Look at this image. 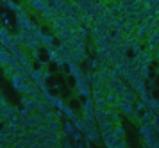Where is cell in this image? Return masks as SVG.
Returning a JSON list of instances; mask_svg holds the SVG:
<instances>
[{
    "mask_svg": "<svg viewBox=\"0 0 159 148\" xmlns=\"http://www.w3.org/2000/svg\"><path fill=\"white\" fill-rule=\"evenodd\" d=\"M22 104H23V107H25L29 113H30V111H34V113H36V104H38V100H32L30 96H25V95H23V96H22Z\"/></svg>",
    "mask_w": 159,
    "mask_h": 148,
    "instance_id": "obj_10",
    "label": "cell"
},
{
    "mask_svg": "<svg viewBox=\"0 0 159 148\" xmlns=\"http://www.w3.org/2000/svg\"><path fill=\"white\" fill-rule=\"evenodd\" d=\"M134 29H136V21L134 20H125L122 27V34L123 36H132L134 34Z\"/></svg>",
    "mask_w": 159,
    "mask_h": 148,
    "instance_id": "obj_6",
    "label": "cell"
},
{
    "mask_svg": "<svg viewBox=\"0 0 159 148\" xmlns=\"http://www.w3.org/2000/svg\"><path fill=\"white\" fill-rule=\"evenodd\" d=\"M61 113L65 114V116H66V118H68L70 121H73V118H75V114H73V111H72V107H70V105H65Z\"/></svg>",
    "mask_w": 159,
    "mask_h": 148,
    "instance_id": "obj_27",
    "label": "cell"
},
{
    "mask_svg": "<svg viewBox=\"0 0 159 148\" xmlns=\"http://www.w3.org/2000/svg\"><path fill=\"white\" fill-rule=\"evenodd\" d=\"M15 13H16V14H22V13H25V6H22V4H18V6H16V9H15Z\"/></svg>",
    "mask_w": 159,
    "mask_h": 148,
    "instance_id": "obj_32",
    "label": "cell"
},
{
    "mask_svg": "<svg viewBox=\"0 0 159 148\" xmlns=\"http://www.w3.org/2000/svg\"><path fill=\"white\" fill-rule=\"evenodd\" d=\"M63 128H65V132H63V137H70V136L73 134V130H75V127H73V123L70 120L66 121V123H63Z\"/></svg>",
    "mask_w": 159,
    "mask_h": 148,
    "instance_id": "obj_18",
    "label": "cell"
},
{
    "mask_svg": "<svg viewBox=\"0 0 159 148\" xmlns=\"http://www.w3.org/2000/svg\"><path fill=\"white\" fill-rule=\"evenodd\" d=\"M43 116V121H50V120H56L57 116H56V113H52V111H47L45 114H41Z\"/></svg>",
    "mask_w": 159,
    "mask_h": 148,
    "instance_id": "obj_29",
    "label": "cell"
},
{
    "mask_svg": "<svg viewBox=\"0 0 159 148\" xmlns=\"http://www.w3.org/2000/svg\"><path fill=\"white\" fill-rule=\"evenodd\" d=\"M45 123H47V127H48V130H50V132H59V130L63 128V123L59 121V118L50 120V121H45Z\"/></svg>",
    "mask_w": 159,
    "mask_h": 148,
    "instance_id": "obj_12",
    "label": "cell"
},
{
    "mask_svg": "<svg viewBox=\"0 0 159 148\" xmlns=\"http://www.w3.org/2000/svg\"><path fill=\"white\" fill-rule=\"evenodd\" d=\"M48 104H50V107H56L57 111H63V107H65V102L61 100V96H56V95H52V98L48 100Z\"/></svg>",
    "mask_w": 159,
    "mask_h": 148,
    "instance_id": "obj_13",
    "label": "cell"
},
{
    "mask_svg": "<svg viewBox=\"0 0 159 148\" xmlns=\"http://www.w3.org/2000/svg\"><path fill=\"white\" fill-rule=\"evenodd\" d=\"M34 2H36V0H25V4H27V6H32V4H34Z\"/></svg>",
    "mask_w": 159,
    "mask_h": 148,
    "instance_id": "obj_35",
    "label": "cell"
},
{
    "mask_svg": "<svg viewBox=\"0 0 159 148\" xmlns=\"http://www.w3.org/2000/svg\"><path fill=\"white\" fill-rule=\"evenodd\" d=\"M157 39H159V32L157 30H152L150 34L145 38V43H147L145 50H148V52H156V48H157Z\"/></svg>",
    "mask_w": 159,
    "mask_h": 148,
    "instance_id": "obj_2",
    "label": "cell"
},
{
    "mask_svg": "<svg viewBox=\"0 0 159 148\" xmlns=\"http://www.w3.org/2000/svg\"><path fill=\"white\" fill-rule=\"evenodd\" d=\"M50 78H52V73H48V71L43 70V80L47 82V80H50Z\"/></svg>",
    "mask_w": 159,
    "mask_h": 148,
    "instance_id": "obj_33",
    "label": "cell"
},
{
    "mask_svg": "<svg viewBox=\"0 0 159 148\" xmlns=\"http://www.w3.org/2000/svg\"><path fill=\"white\" fill-rule=\"evenodd\" d=\"M0 47H2V45H0Z\"/></svg>",
    "mask_w": 159,
    "mask_h": 148,
    "instance_id": "obj_40",
    "label": "cell"
},
{
    "mask_svg": "<svg viewBox=\"0 0 159 148\" xmlns=\"http://www.w3.org/2000/svg\"><path fill=\"white\" fill-rule=\"evenodd\" d=\"M0 4H4V2H2V0H0Z\"/></svg>",
    "mask_w": 159,
    "mask_h": 148,
    "instance_id": "obj_38",
    "label": "cell"
},
{
    "mask_svg": "<svg viewBox=\"0 0 159 148\" xmlns=\"http://www.w3.org/2000/svg\"><path fill=\"white\" fill-rule=\"evenodd\" d=\"M30 56L34 57V59H38V57H39V54H38V50H30Z\"/></svg>",
    "mask_w": 159,
    "mask_h": 148,
    "instance_id": "obj_34",
    "label": "cell"
},
{
    "mask_svg": "<svg viewBox=\"0 0 159 148\" xmlns=\"http://www.w3.org/2000/svg\"><path fill=\"white\" fill-rule=\"evenodd\" d=\"M2 98H4V96H2V93H0V100H2Z\"/></svg>",
    "mask_w": 159,
    "mask_h": 148,
    "instance_id": "obj_37",
    "label": "cell"
},
{
    "mask_svg": "<svg viewBox=\"0 0 159 148\" xmlns=\"http://www.w3.org/2000/svg\"><path fill=\"white\" fill-rule=\"evenodd\" d=\"M75 91L79 93L80 96H84V98H91V89H89V84H84V82H75Z\"/></svg>",
    "mask_w": 159,
    "mask_h": 148,
    "instance_id": "obj_5",
    "label": "cell"
},
{
    "mask_svg": "<svg viewBox=\"0 0 159 148\" xmlns=\"http://www.w3.org/2000/svg\"><path fill=\"white\" fill-rule=\"evenodd\" d=\"M6 6H7L9 9H11V11H15L18 4H16V2H13V0H6Z\"/></svg>",
    "mask_w": 159,
    "mask_h": 148,
    "instance_id": "obj_31",
    "label": "cell"
},
{
    "mask_svg": "<svg viewBox=\"0 0 159 148\" xmlns=\"http://www.w3.org/2000/svg\"><path fill=\"white\" fill-rule=\"evenodd\" d=\"M72 123H73V127H75V130H80V132H82V130L86 128V123H84V120H82V118H77V116H75Z\"/></svg>",
    "mask_w": 159,
    "mask_h": 148,
    "instance_id": "obj_23",
    "label": "cell"
},
{
    "mask_svg": "<svg viewBox=\"0 0 159 148\" xmlns=\"http://www.w3.org/2000/svg\"><path fill=\"white\" fill-rule=\"evenodd\" d=\"M4 75H6L7 78H11L13 75H15V71H13V68H9V66H6V68H4Z\"/></svg>",
    "mask_w": 159,
    "mask_h": 148,
    "instance_id": "obj_30",
    "label": "cell"
},
{
    "mask_svg": "<svg viewBox=\"0 0 159 148\" xmlns=\"http://www.w3.org/2000/svg\"><path fill=\"white\" fill-rule=\"evenodd\" d=\"M54 34H43V38H41V45L43 47H50V45H54Z\"/></svg>",
    "mask_w": 159,
    "mask_h": 148,
    "instance_id": "obj_24",
    "label": "cell"
},
{
    "mask_svg": "<svg viewBox=\"0 0 159 148\" xmlns=\"http://www.w3.org/2000/svg\"><path fill=\"white\" fill-rule=\"evenodd\" d=\"M91 100H93V107H95V109H106V107H107L104 95H102V96H98V98H91Z\"/></svg>",
    "mask_w": 159,
    "mask_h": 148,
    "instance_id": "obj_20",
    "label": "cell"
},
{
    "mask_svg": "<svg viewBox=\"0 0 159 148\" xmlns=\"http://www.w3.org/2000/svg\"><path fill=\"white\" fill-rule=\"evenodd\" d=\"M56 16H57V13H56V11H54L50 6H48V7H47V9L43 11V13H41V18H43L45 21H48V23H50V21L54 20Z\"/></svg>",
    "mask_w": 159,
    "mask_h": 148,
    "instance_id": "obj_14",
    "label": "cell"
},
{
    "mask_svg": "<svg viewBox=\"0 0 159 148\" xmlns=\"http://www.w3.org/2000/svg\"><path fill=\"white\" fill-rule=\"evenodd\" d=\"M66 2H68V0H50V4H48V6L52 7V9H54V11H56V13H61V9H63V6H65Z\"/></svg>",
    "mask_w": 159,
    "mask_h": 148,
    "instance_id": "obj_17",
    "label": "cell"
},
{
    "mask_svg": "<svg viewBox=\"0 0 159 148\" xmlns=\"http://www.w3.org/2000/svg\"><path fill=\"white\" fill-rule=\"evenodd\" d=\"M93 116H95V121H97V127H98L102 121L107 120V107H106V109H95Z\"/></svg>",
    "mask_w": 159,
    "mask_h": 148,
    "instance_id": "obj_7",
    "label": "cell"
},
{
    "mask_svg": "<svg viewBox=\"0 0 159 148\" xmlns=\"http://www.w3.org/2000/svg\"><path fill=\"white\" fill-rule=\"evenodd\" d=\"M18 61L22 63V66H23V68H25L27 71H29V73H30L32 70H34V66H32V61H30V57L27 56V54H23V56L20 57V59H18Z\"/></svg>",
    "mask_w": 159,
    "mask_h": 148,
    "instance_id": "obj_15",
    "label": "cell"
},
{
    "mask_svg": "<svg viewBox=\"0 0 159 148\" xmlns=\"http://www.w3.org/2000/svg\"><path fill=\"white\" fill-rule=\"evenodd\" d=\"M113 125H115V123L107 118L106 121H102L100 125H98V128H102V130H111V128H113Z\"/></svg>",
    "mask_w": 159,
    "mask_h": 148,
    "instance_id": "obj_28",
    "label": "cell"
},
{
    "mask_svg": "<svg viewBox=\"0 0 159 148\" xmlns=\"http://www.w3.org/2000/svg\"><path fill=\"white\" fill-rule=\"evenodd\" d=\"M30 80H32L36 86L45 84V80H43V70H32V71H30Z\"/></svg>",
    "mask_w": 159,
    "mask_h": 148,
    "instance_id": "obj_9",
    "label": "cell"
},
{
    "mask_svg": "<svg viewBox=\"0 0 159 148\" xmlns=\"http://www.w3.org/2000/svg\"><path fill=\"white\" fill-rule=\"evenodd\" d=\"M11 59H13V56H11V54L7 52V48L0 47V66H2V68H6V66L9 64V61H11Z\"/></svg>",
    "mask_w": 159,
    "mask_h": 148,
    "instance_id": "obj_8",
    "label": "cell"
},
{
    "mask_svg": "<svg viewBox=\"0 0 159 148\" xmlns=\"http://www.w3.org/2000/svg\"><path fill=\"white\" fill-rule=\"evenodd\" d=\"M104 4H111V2H115V0H102Z\"/></svg>",
    "mask_w": 159,
    "mask_h": 148,
    "instance_id": "obj_36",
    "label": "cell"
},
{
    "mask_svg": "<svg viewBox=\"0 0 159 148\" xmlns=\"http://www.w3.org/2000/svg\"><path fill=\"white\" fill-rule=\"evenodd\" d=\"M147 109H148V111H152V113H157V100L150 96V98L147 100Z\"/></svg>",
    "mask_w": 159,
    "mask_h": 148,
    "instance_id": "obj_25",
    "label": "cell"
},
{
    "mask_svg": "<svg viewBox=\"0 0 159 148\" xmlns=\"http://www.w3.org/2000/svg\"><path fill=\"white\" fill-rule=\"evenodd\" d=\"M47 7H48V4H47V2H45V0H36V2H34V4H32V6H30V9H32V11H36V13H43L45 9H47Z\"/></svg>",
    "mask_w": 159,
    "mask_h": 148,
    "instance_id": "obj_16",
    "label": "cell"
},
{
    "mask_svg": "<svg viewBox=\"0 0 159 148\" xmlns=\"http://www.w3.org/2000/svg\"><path fill=\"white\" fill-rule=\"evenodd\" d=\"M95 107H93V100L91 98H86V102L82 104V114L84 113H93Z\"/></svg>",
    "mask_w": 159,
    "mask_h": 148,
    "instance_id": "obj_22",
    "label": "cell"
},
{
    "mask_svg": "<svg viewBox=\"0 0 159 148\" xmlns=\"http://www.w3.org/2000/svg\"><path fill=\"white\" fill-rule=\"evenodd\" d=\"M2 2H4V4H6V0H2Z\"/></svg>",
    "mask_w": 159,
    "mask_h": 148,
    "instance_id": "obj_39",
    "label": "cell"
},
{
    "mask_svg": "<svg viewBox=\"0 0 159 148\" xmlns=\"http://www.w3.org/2000/svg\"><path fill=\"white\" fill-rule=\"evenodd\" d=\"M47 111H50V104H48V100H47V102H45L43 98L38 100V104H36V113H38V114H45Z\"/></svg>",
    "mask_w": 159,
    "mask_h": 148,
    "instance_id": "obj_11",
    "label": "cell"
},
{
    "mask_svg": "<svg viewBox=\"0 0 159 148\" xmlns=\"http://www.w3.org/2000/svg\"><path fill=\"white\" fill-rule=\"evenodd\" d=\"M11 80V84H13V87H15L16 91H20V87H22V84H23V80H22V77L18 75V73H15L13 77L9 78Z\"/></svg>",
    "mask_w": 159,
    "mask_h": 148,
    "instance_id": "obj_19",
    "label": "cell"
},
{
    "mask_svg": "<svg viewBox=\"0 0 159 148\" xmlns=\"http://www.w3.org/2000/svg\"><path fill=\"white\" fill-rule=\"evenodd\" d=\"M150 25H148V21L143 20V21H138L136 23V29H134V36H136L139 41H145V38L150 34Z\"/></svg>",
    "mask_w": 159,
    "mask_h": 148,
    "instance_id": "obj_1",
    "label": "cell"
},
{
    "mask_svg": "<svg viewBox=\"0 0 159 148\" xmlns=\"http://www.w3.org/2000/svg\"><path fill=\"white\" fill-rule=\"evenodd\" d=\"M132 105H134V111H136V113H141V111L147 109V102H143V100H136Z\"/></svg>",
    "mask_w": 159,
    "mask_h": 148,
    "instance_id": "obj_26",
    "label": "cell"
},
{
    "mask_svg": "<svg viewBox=\"0 0 159 148\" xmlns=\"http://www.w3.org/2000/svg\"><path fill=\"white\" fill-rule=\"evenodd\" d=\"M50 25H52V29H54V32H56V30H63V29L70 27V25H68V20H66V16H59V14L50 21Z\"/></svg>",
    "mask_w": 159,
    "mask_h": 148,
    "instance_id": "obj_3",
    "label": "cell"
},
{
    "mask_svg": "<svg viewBox=\"0 0 159 148\" xmlns=\"http://www.w3.org/2000/svg\"><path fill=\"white\" fill-rule=\"evenodd\" d=\"M120 100H125V102H130V104H134L138 100V95H136V91L132 89V87H125L122 93H120Z\"/></svg>",
    "mask_w": 159,
    "mask_h": 148,
    "instance_id": "obj_4",
    "label": "cell"
},
{
    "mask_svg": "<svg viewBox=\"0 0 159 148\" xmlns=\"http://www.w3.org/2000/svg\"><path fill=\"white\" fill-rule=\"evenodd\" d=\"M11 39H13V43L18 45V47H23V41H25V39H23V32H20V30H18L16 34H11Z\"/></svg>",
    "mask_w": 159,
    "mask_h": 148,
    "instance_id": "obj_21",
    "label": "cell"
}]
</instances>
